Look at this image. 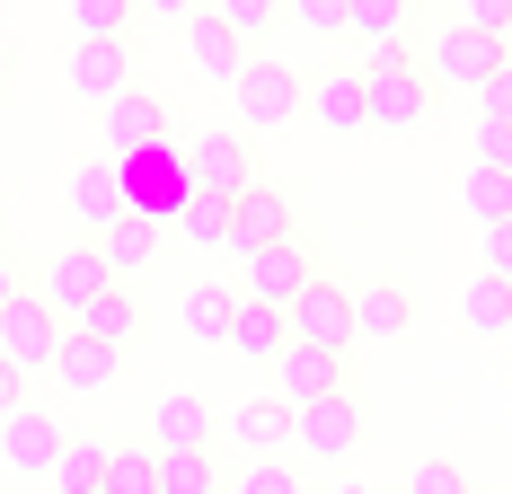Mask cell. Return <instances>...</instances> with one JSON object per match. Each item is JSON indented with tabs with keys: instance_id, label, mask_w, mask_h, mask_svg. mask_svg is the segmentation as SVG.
I'll return each mask as SVG.
<instances>
[{
	"instance_id": "obj_17",
	"label": "cell",
	"mask_w": 512,
	"mask_h": 494,
	"mask_svg": "<svg viewBox=\"0 0 512 494\" xmlns=\"http://www.w3.org/2000/svg\"><path fill=\"white\" fill-rule=\"evenodd\" d=\"M239 265H248V300H274V309H292V300H301V283L318 274V256H309L301 239L256 247V256H239Z\"/></svg>"
},
{
	"instance_id": "obj_28",
	"label": "cell",
	"mask_w": 512,
	"mask_h": 494,
	"mask_svg": "<svg viewBox=\"0 0 512 494\" xmlns=\"http://www.w3.org/2000/svg\"><path fill=\"white\" fill-rule=\"evenodd\" d=\"M230 318H239V292L230 283H195L186 292V336L195 345H230Z\"/></svg>"
},
{
	"instance_id": "obj_6",
	"label": "cell",
	"mask_w": 512,
	"mask_h": 494,
	"mask_svg": "<svg viewBox=\"0 0 512 494\" xmlns=\"http://www.w3.org/2000/svg\"><path fill=\"white\" fill-rule=\"evenodd\" d=\"M309 124L327 133V142H362L371 133V89H362V62H327V71H309Z\"/></svg>"
},
{
	"instance_id": "obj_32",
	"label": "cell",
	"mask_w": 512,
	"mask_h": 494,
	"mask_svg": "<svg viewBox=\"0 0 512 494\" xmlns=\"http://www.w3.org/2000/svg\"><path fill=\"white\" fill-rule=\"evenodd\" d=\"M159 494H221V459L212 450H159Z\"/></svg>"
},
{
	"instance_id": "obj_38",
	"label": "cell",
	"mask_w": 512,
	"mask_h": 494,
	"mask_svg": "<svg viewBox=\"0 0 512 494\" xmlns=\"http://www.w3.org/2000/svg\"><path fill=\"white\" fill-rule=\"evenodd\" d=\"M477 124H512V53H504V71L477 89Z\"/></svg>"
},
{
	"instance_id": "obj_30",
	"label": "cell",
	"mask_w": 512,
	"mask_h": 494,
	"mask_svg": "<svg viewBox=\"0 0 512 494\" xmlns=\"http://www.w3.org/2000/svg\"><path fill=\"white\" fill-rule=\"evenodd\" d=\"M460 212H477V230H486V221H504V212H512V168H486V159H468V177H460Z\"/></svg>"
},
{
	"instance_id": "obj_15",
	"label": "cell",
	"mask_w": 512,
	"mask_h": 494,
	"mask_svg": "<svg viewBox=\"0 0 512 494\" xmlns=\"http://www.w3.org/2000/svg\"><path fill=\"white\" fill-rule=\"evenodd\" d=\"M115 371H124V353H115V345L80 336V327H62V353H53V389H62V397H98V389H115Z\"/></svg>"
},
{
	"instance_id": "obj_24",
	"label": "cell",
	"mask_w": 512,
	"mask_h": 494,
	"mask_svg": "<svg viewBox=\"0 0 512 494\" xmlns=\"http://www.w3.org/2000/svg\"><path fill=\"white\" fill-rule=\"evenodd\" d=\"M80 336H98V345H133V336H142V300H133V283H106L98 300H89V309H80Z\"/></svg>"
},
{
	"instance_id": "obj_39",
	"label": "cell",
	"mask_w": 512,
	"mask_h": 494,
	"mask_svg": "<svg viewBox=\"0 0 512 494\" xmlns=\"http://www.w3.org/2000/svg\"><path fill=\"white\" fill-rule=\"evenodd\" d=\"M460 27H477V36H512V0H460Z\"/></svg>"
},
{
	"instance_id": "obj_22",
	"label": "cell",
	"mask_w": 512,
	"mask_h": 494,
	"mask_svg": "<svg viewBox=\"0 0 512 494\" xmlns=\"http://www.w3.org/2000/svg\"><path fill=\"white\" fill-rule=\"evenodd\" d=\"M106 115V150H151L159 133H168V98L159 89H124L115 106H98Z\"/></svg>"
},
{
	"instance_id": "obj_12",
	"label": "cell",
	"mask_w": 512,
	"mask_h": 494,
	"mask_svg": "<svg viewBox=\"0 0 512 494\" xmlns=\"http://www.w3.org/2000/svg\"><path fill=\"white\" fill-rule=\"evenodd\" d=\"M283 239H301V221H292V195L256 177L248 195L230 203V256H256V247H283Z\"/></svg>"
},
{
	"instance_id": "obj_43",
	"label": "cell",
	"mask_w": 512,
	"mask_h": 494,
	"mask_svg": "<svg viewBox=\"0 0 512 494\" xmlns=\"http://www.w3.org/2000/svg\"><path fill=\"white\" fill-rule=\"evenodd\" d=\"M142 9H151V18H177V27H186V18H195L204 0H142Z\"/></svg>"
},
{
	"instance_id": "obj_31",
	"label": "cell",
	"mask_w": 512,
	"mask_h": 494,
	"mask_svg": "<svg viewBox=\"0 0 512 494\" xmlns=\"http://www.w3.org/2000/svg\"><path fill=\"white\" fill-rule=\"evenodd\" d=\"M98 494H159V450L151 442H115L106 450V486Z\"/></svg>"
},
{
	"instance_id": "obj_47",
	"label": "cell",
	"mask_w": 512,
	"mask_h": 494,
	"mask_svg": "<svg viewBox=\"0 0 512 494\" xmlns=\"http://www.w3.org/2000/svg\"><path fill=\"white\" fill-rule=\"evenodd\" d=\"M504 353H512V336H504Z\"/></svg>"
},
{
	"instance_id": "obj_46",
	"label": "cell",
	"mask_w": 512,
	"mask_h": 494,
	"mask_svg": "<svg viewBox=\"0 0 512 494\" xmlns=\"http://www.w3.org/2000/svg\"><path fill=\"white\" fill-rule=\"evenodd\" d=\"M327 494H371V486H354V477H336V486H327Z\"/></svg>"
},
{
	"instance_id": "obj_7",
	"label": "cell",
	"mask_w": 512,
	"mask_h": 494,
	"mask_svg": "<svg viewBox=\"0 0 512 494\" xmlns=\"http://www.w3.org/2000/svg\"><path fill=\"white\" fill-rule=\"evenodd\" d=\"M504 53H512L504 36H477V27L451 18V27L433 36V53H424V71H433V89H468V98H477V89L504 71Z\"/></svg>"
},
{
	"instance_id": "obj_44",
	"label": "cell",
	"mask_w": 512,
	"mask_h": 494,
	"mask_svg": "<svg viewBox=\"0 0 512 494\" xmlns=\"http://www.w3.org/2000/svg\"><path fill=\"white\" fill-rule=\"evenodd\" d=\"M9 292H27V283H18V274H9V256H0V309H9Z\"/></svg>"
},
{
	"instance_id": "obj_19",
	"label": "cell",
	"mask_w": 512,
	"mask_h": 494,
	"mask_svg": "<svg viewBox=\"0 0 512 494\" xmlns=\"http://www.w3.org/2000/svg\"><path fill=\"white\" fill-rule=\"evenodd\" d=\"M98 256L115 265V283H151V265H159V221L151 212H115L98 230Z\"/></svg>"
},
{
	"instance_id": "obj_34",
	"label": "cell",
	"mask_w": 512,
	"mask_h": 494,
	"mask_svg": "<svg viewBox=\"0 0 512 494\" xmlns=\"http://www.w3.org/2000/svg\"><path fill=\"white\" fill-rule=\"evenodd\" d=\"M230 494H301V468H292V450H283V459H248V468L230 477Z\"/></svg>"
},
{
	"instance_id": "obj_11",
	"label": "cell",
	"mask_w": 512,
	"mask_h": 494,
	"mask_svg": "<svg viewBox=\"0 0 512 494\" xmlns=\"http://www.w3.org/2000/svg\"><path fill=\"white\" fill-rule=\"evenodd\" d=\"M62 442H71V433L53 424V406H36V397L0 415V459H9V477H53Z\"/></svg>"
},
{
	"instance_id": "obj_29",
	"label": "cell",
	"mask_w": 512,
	"mask_h": 494,
	"mask_svg": "<svg viewBox=\"0 0 512 494\" xmlns=\"http://www.w3.org/2000/svg\"><path fill=\"white\" fill-rule=\"evenodd\" d=\"M106 450H115V442L71 433V442H62V459H53V494H98V486H106Z\"/></svg>"
},
{
	"instance_id": "obj_9",
	"label": "cell",
	"mask_w": 512,
	"mask_h": 494,
	"mask_svg": "<svg viewBox=\"0 0 512 494\" xmlns=\"http://www.w3.org/2000/svg\"><path fill=\"white\" fill-rule=\"evenodd\" d=\"M0 353L36 380V371H53V353H62V318H53V300L27 283V292H9V309H0Z\"/></svg>"
},
{
	"instance_id": "obj_40",
	"label": "cell",
	"mask_w": 512,
	"mask_h": 494,
	"mask_svg": "<svg viewBox=\"0 0 512 494\" xmlns=\"http://www.w3.org/2000/svg\"><path fill=\"white\" fill-rule=\"evenodd\" d=\"M477 159L486 168H512V124H477Z\"/></svg>"
},
{
	"instance_id": "obj_25",
	"label": "cell",
	"mask_w": 512,
	"mask_h": 494,
	"mask_svg": "<svg viewBox=\"0 0 512 494\" xmlns=\"http://www.w3.org/2000/svg\"><path fill=\"white\" fill-rule=\"evenodd\" d=\"M345 36H362V53H389L415 36V0H354L345 9Z\"/></svg>"
},
{
	"instance_id": "obj_21",
	"label": "cell",
	"mask_w": 512,
	"mask_h": 494,
	"mask_svg": "<svg viewBox=\"0 0 512 494\" xmlns=\"http://www.w3.org/2000/svg\"><path fill=\"white\" fill-rule=\"evenodd\" d=\"M354 327H362V345H398L415 327V292L407 283H354Z\"/></svg>"
},
{
	"instance_id": "obj_35",
	"label": "cell",
	"mask_w": 512,
	"mask_h": 494,
	"mask_svg": "<svg viewBox=\"0 0 512 494\" xmlns=\"http://www.w3.org/2000/svg\"><path fill=\"white\" fill-rule=\"evenodd\" d=\"M62 9H71V36H124V18L142 0H62Z\"/></svg>"
},
{
	"instance_id": "obj_2",
	"label": "cell",
	"mask_w": 512,
	"mask_h": 494,
	"mask_svg": "<svg viewBox=\"0 0 512 494\" xmlns=\"http://www.w3.org/2000/svg\"><path fill=\"white\" fill-rule=\"evenodd\" d=\"M230 106H239V124H248V133H283V124L309 106V71L274 62V53H248V71L230 80Z\"/></svg>"
},
{
	"instance_id": "obj_20",
	"label": "cell",
	"mask_w": 512,
	"mask_h": 494,
	"mask_svg": "<svg viewBox=\"0 0 512 494\" xmlns=\"http://www.w3.org/2000/svg\"><path fill=\"white\" fill-rule=\"evenodd\" d=\"M62 203H71V212H80V230L98 239L106 221L124 212V177H115V150H98V159H80V168H71V186H62Z\"/></svg>"
},
{
	"instance_id": "obj_8",
	"label": "cell",
	"mask_w": 512,
	"mask_h": 494,
	"mask_svg": "<svg viewBox=\"0 0 512 494\" xmlns=\"http://www.w3.org/2000/svg\"><path fill=\"white\" fill-rule=\"evenodd\" d=\"M345 362H354V353H327V345H283L274 362H265V389H274L283 406H292V415H301V406H318V397L354 389V380H345Z\"/></svg>"
},
{
	"instance_id": "obj_4",
	"label": "cell",
	"mask_w": 512,
	"mask_h": 494,
	"mask_svg": "<svg viewBox=\"0 0 512 494\" xmlns=\"http://www.w3.org/2000/svg\"><path fill=\"white\" fill-rule=\"evenodd\" d=\"M292 318V345H327V353H354L362 327H354V283H336V274H309L301 300L283 309Z\"/></svg>"
},
{
	"instance_id": "obj_3",
	"label": "cell",
	"mask_w": 512,
	"mask_h": 494,
	"mask_svg": "<svg viewBox=\"0 0 512 494\" xmlns=\"http://www.w3.org/2000/svg\"><path fill=\"white\" fill-rule=\"evenodd\" d=\"M106 283H115V265L98 256V239H62L45 265H36V292L53 300V318H62V327H80V309H89Z\"/></svg>"
},
{
	"instance_id": "obj_27",
	"label": "cell",
	"mask_w": 512,
	"mask_h": 494,
	"mask_svg": "<svg viewBox=\"0 0 512 494\" xmlns=\"http://www.w3.org/2000/svg\"><path fill=\"white\" fill-rule=\"evenodd\" d=\"M177 239L186 247H230V195L186 186V195H177Z\"/></svg>"
},
{
	"instance_id": "obj_45",
	"label": "cell",
	"mask_w": 512,
	"mask_h": 494,
	"mask_svg": "<svg viewBox=\"0 0 512 494\" xmlns=\"http://www.w3.org/2000/svg\"><path fill=\"white\" fill-rule=\"evenodd\" d=\"M9 71H18V62H9V45H0V98H9Z\"/></svg>"
},
{
	"instance_id": "obj_1",
	"label": "cell",
	"mask_w": 512,
	"mask_h": 494,
	"mask_svg": "<svg viewBox=\"0 0 512 494\" xmlns=\"http://www.w3.org/2000/svg\"><path fill=\"white\" fill-rule=\"evenodd\" d=\"M362 89H371V133H415L424 115H433V71L415 62L407 45H389V53H362Z\"/></svg>"
},
{
	"instance_id": "obj_41",
	"label": "cell",
	"mask_w": 512,
	"mask_h": 494,
	"mask_svg": "<svg viewBox=\"0 0 512 494\" xmlns=\"http://www.w3.org/2000/svg\"><path fill=\"white\" fill-rule=\"evenodd\" d=\"M486 274H512V212L486 221Z\"/></svg>"
},
{
	"instance_id": "obj_36",
	"label": "cell",
	"mask_w": 512,
	"mask_h": 494,
	"mask_svg": "<svg viewBox=\"0 0 512 494\" xmlns=\"http://www.w3.org/2000/svg\"><path fill=\"white\" fill-rule=\"evenodd\" d=\"M398 494H468V468H460V459H415Z\"/></svg>"
},
{
	"instance_id": "obj_16",
	"label": "cell",
	"mask_w": 512,
	"mask_h": 494,
	"mask_svg": "<svg viewBox=\"0 0 512 494\" xmlns=\"http://www.w3.org/2000/svg\"><path fill=\"white\" fill-rule=\"evenodd\" d=\"M248 36H239V27H221V18H212V9H195V18H186V62H195V71H204L212 89H230V80H239V71H248Z\"/></svg>"
},
{
	"instance_id": "obj_18",
	"label": "cell",
	"mask_w": 512,
	"mask_h": 494,
	"mask_svg": "<svg viewBox=\"0 0 512 494\" xmlns=\"http://www.w3.org/2000/svg\"><path fill=\"white\" fill-rule=\"evenodd\" d=\"M212 424H221V406L195 389H168L151 406V450H212Z\"/></svg>"
},
{
	"instance_id": "obj_37",
	"label": "cell",
	"mask_w": 512,
	"mask_h": 494,
	"mask_svg": "<svg viewBox=\"0 0 512 494\" xmlns=\"http://www.w3.org/2000/svg\"><path fill=\"white\" fill-rule=\"evenodd\" d=\"M345 9H354V0H292L283 18H292L301 36H345Z\"/></svg>"
},
{
	"instance_id": "obj_5",
	"label": "cell",
	"mask_w": 512,
	"mask_h": 494,
	"mask_svg": "<svg viewBox=\"0 0 512 494\" xmlns=\"http://www.w3.org/2000/svg\"><path fill=\"white\" fill-rule=\"evenodd\" d=\"M354 450H362V397H354V389H336V397H318V406H301V415H292V459L345 468Z\"/></svg>"
},
{
	"instance_id": "obj_42",
	"label": "cell",
	"mask_w": 512,
	"mask_h": 494,
	"mask_svg": "<svg viewBox=\"0 0 512 494\" xmlns=\"http://www.w3.org/2000/svg\"><path fill=\"white\" fill-rule=\"evenodd\" d=\"M9 406H27V371H18V362L0 353V415H9Z\"/></svg>"
},
{
	"instance_id": "obj_23",
	"label": "cell",
	"mask_w": 512,
	"mask_h": 494,
	"mask_svg": "<svg viewBox=\"0 0 512 494\" xmlns=\"http://www.w3.org/2000/svg\"><path fill=\"white\" fill-rule=\"evenodd\" d=\"M283 345H292V318H283L274 300H248V292H239V318H230V353H248V362H274Z\"/></svg>"
},
{
	"instance_id": "obj_26",
	"label": "cell",
	"mask_w": 512,
	"mask_h": 494,
	"mask_svg": "<svg viewBox=\"0 0 512 494\" xmlns=\"http://www.w3.org/2000/svg\"><path fill=\"white\" fill-rule=\"evenodd\" d=\"M460 327L468 336H512V274H486L477 265V283L460 292Z\"/></svg>"
},
{
	"instance_id": "obj_10",
	"label": "cell",
	"mask_w": 512,
	"mask_h": 494,
	"mask_svg": "<svg viewBox=\"0 0 512 494\" xmlns=\"http://www.w3.org/2000/svg\"><path fill=\"white\" fill-rule=\"evenodd\" d=\"M71 98L80 106H115L124 89H142L133 80V53H124V36H71Z\"/></svg>"
},
{
	"instance_id": "obj_48",
	"label": "cell",
	"mask_w": 512,
	"mask_h": 494,
	"mask_svg": "<svg viewBox=\"0 0 512 494\" xmlns=\"http://www.w3.org/2000/svg\"><path fill=\"white\" fill-rule=\"evenodd\" d=\"M504 45H512V36H504Z\"/></svg>"
},
{
	"instance_id": "obj_33",
	"label": "cell",
	"mask_w": 512,
	"mask_h": 494,
	"mask_svg": "<svg viewBox=\"0 0 512 494\" xmlns=\"http://www.w3.org/2000/svg\"><path fill=\"white\" fill-rule=\"evenodd\" d=\"M212 18H221V27H239V36H274V27H283V9H292V0H204Z\"/></svg>"
},
{
	"instance_id": "obj_14",
	"label": "cell",
	"mask_w": 512,
	"mask_h": 494,
	"mask_svg": "<svg viewBox=\"0 0 512 494\" xmlns=\"http://www.w3.org/2000/svg\"><path fill=\"white\" fill-rule=\"evenodd\" d=\"M221 433L248 450V459H283V450H292V406L274 389H256V397H239V406L221 415Z\"/></svg>"
},
{
	"instance_id": "obj_13",
	"label": "cell",
	"mask_w": 512,
	"mask_h": 494,
	"mask_svg": "<svg viewBox=\"0 0 512 494\" xmlns=\"http://www.w3.org/2000/svg\"><path fill=\"white\" fill-rule=\"evenodd\" d=\"M186 177H195V186H204V195H248L256 186V150L239 142V133H195V142H186Z\"/></svg>"
}]
</instances>
